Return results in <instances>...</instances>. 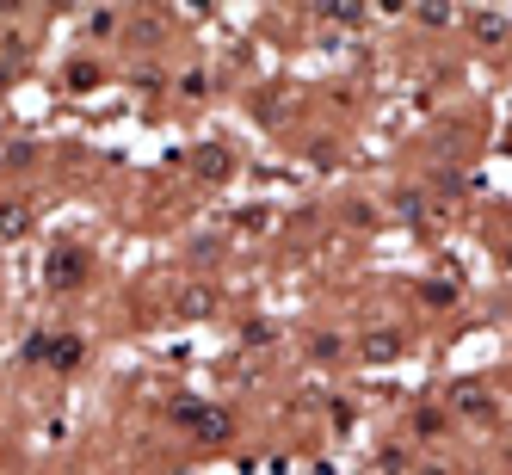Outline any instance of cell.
<instances>
[{
    "label": "cell",
    "instance_id": "277c9868",
    "mask_svg": "<svg viewBox=\"0 0 512 475\" xmlns=\"http://www.w3.org/2000/svg\"><path fill=\"white\" fill-rule=\"evenodd\" d=\"M44 278H50V290H75L87 278V253L81 247H56L50 266H44Z\"/></svg>",
    "mask_w": 512,
    "mask_h": 475
},
{
    "label": "cell",
    "instance_id": "7a4b0ae2",
    "mask_svg": "<svg viewBox=\"0 0 512 475\" xmlns=\"http://www.w3.org/2000/svg\"><path fill=\"white\" fill-rule=\"evenodd\" d=\"M25 358L31 364H50V371H75L87 358V340L81 334H31L25 340Z\"/></svg>",
    "mask_w": 512,
    "mask_h": 475
},
{
    "label": "cell",
    "instance_id": "8992f818",
    "mask_svg": "<svg viewBox=\"0 0 512 475\" xmlns=\"http://www.w3.org/2000/svg\"><path fill=\"white\" fill-rule=\"evenodd\" d=\"M309 13H321V19H334V25H358L371 7H358V0H321V7H309Z\"/></svg>",
    "mask_w": 512,
    "mask_h": 475
},
{
    "label": "cell",
    "instance_id": "8fae6325",
    "mask_svg": "<svg viewBox=\"0 0 512 475\" xmlns=\"http://www.w3.org/2000/svg\"><path fill=\"white\" fill-rule=\"evenodd\" d=\"M179 315H210V290H186V297H179Z\"/></svg>",
    "mask_w": 512,
    "mask_h": 475
},
{
    "label": "cell",
    "instance_id": "5bb4252c",
    "mask_svg": "<svg viewBox=\"0 0 512 475\" xmlns=\"http://www.w3.org/2000/svg\"><path fill=\"white\" fill-rule=\"evenodd\" d=\"M506 272H512V247H506Z\"/></svg>",
    "mask_w": 512,
    "mask_h": 475
},
{
    "label": "cell",
    "instance_id": "ba28073f",
    "mask_svg": "<svg viewBox=\"0 0 512 475\" xmlns=\"http://www.w3.org/2000/svg\"><path fill=\"white\" fill-rule=\"evenodd\" d=\"M469 31H475L482 44H500L506 31H512V19H506V13H475V19H469Z\"/></svg>",
    "mask_w": 512,
    "mask_h": 475
},
{
    "label": "cell",
    "instance_id": "3957f363",
    "mask_svg": "<svg viewBox=\"0 0 512 475\" xmlns=\"http://www.w3.org/2000/svg\"><path fill=\"white\" fill-rule=\"evenodd\" d=\"M408 352V334H395V327H371V334H358V364H395Z\"/></svg>",
    "mask_w": 512,
    "mask_h": 475
},
{
    "label": "cell",
    "instance_id": "30bf717a",
    "mask_svg": "<svg viewBox=\"0 0 512 475\" xmlns=\"http://www.w3.org/2000/svg\"><path fill=\"white\" fill-rule=\"evenodd\" d=\"M309 352H315L321 364H334V358L346 352V340H340V334H315V340H309Z\"/></svg>",
    "mask_w": 512,
    "mask_h": 475
},
{
    "label": "cell",
    "instance_id": "5b68a950",
    "mask_svg": "<svg viewBox=\"0 0 512 475\" xmlns=\"http://www.w3.org/2000/svg\"><path fill=\"white\" fill-rule=\"evenodd\" d=\"M451 408H457L463 420H494V395H488L482 383H457V389H451Z\"/></svg>",
    "mask_w": 512,
    "mask_h": 475
},
{
    "label": "cell",
    "instance_id": "52a82bcc",
    "mask_svg": "<svg viewBox=\"0 0 512 475\" xmlns=\"http://www.w3.org/2000/svg\"><path fill=\"white\" fill-rule=\"evenodd\" d=\"M420 25H432V31H445L451 19H457V7H451V0H420V7H408Z\"/></svg>",
    "mask_w": 512,
    "mask_h": 475
},
{
    "label": "cell",
    "instance_id": "9c48e42d",
    "mask_svg": "<svg viewBox=\"0 0 512 475\" xmlns=\"http://www.w3.org/2000/svg\"><path fill=\"white\" fill-rule=\"evenodd\" d=\"M198 173H204V179H229V155H223V149H204V155H198Z\"/></svg>",
    "mask_w": 512,
    "mask_h": 475
},
{
    "label": "cell",
    "instance_id": "7c38bea8",
    "mask_svg": "<svg viewBox=\"0 0 512 475\" xmlns=\"http://www.w3.org/2000/svg\"><path fill=\"white\" fill-rule=\"evenodd\" d=\"M241 340H247V346H266V340H272V327H266V321H247V327H241Z\"/></svg>",
    "mask_w": 512,
    "mask_h": 475
},
{
    "label": "cell",
    "instance_id": "4fadbf2b",
    "mask_svg": "<svg viewBox=\"0 0 512 475\" xmlns=\"http://www.w3.org/2000/svg\"><path fill=\"white\" fill-rule=\"evenodd\" d=\"M414 475H445V469H438V463H426V469H414Z\"/></svg>",
    "mask_w": 512,
    "mask_h": 475
},
{
    "label": "cell",
    "instance_id": "6da1fadb",
    "mask_svg": "<svg viewBox=\"0 0 512 475\" xmlns=\"http://www.w3.org/2000/svg\"><path fill=\"white\" fill-rule=\"evenodd\" d=\"M167 420L186 426V432H198V438H216V445H223V438H235V420H229L223 408H204V401H192V395H179L173 408H167Z\"/></svg>",
    "mask_w": 512,
    "mask_h": 475
}]
</instances>
